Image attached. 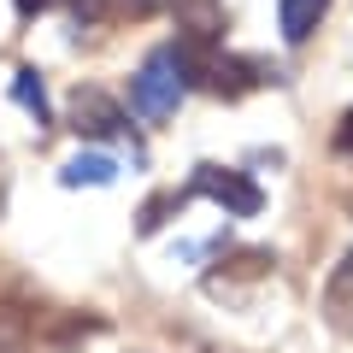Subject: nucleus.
<instances>
[{"mask_svg":"<svg viewBox=\"0 0 353 353\" xmlns=\"http://www.w3.org/2000/svg\"><path fill=\"white\" fill-rule=\"evenodd\" d=\"M41 6H48V0H18V18H36Z\"/></svg>","mask_w":353,"mask_h":353,"instance_id":"nucleus-14","label":"nucleus"},{"mask_svg":"<svg viewBox=\"0 0 353 353\" xmlns=\"http://www.w3.org/2000/svg\"><path fill=\"white\" fill-rule=\"evenodd\" d=\"M71 130L88 141H106V136H124V106L101 88H77L71 94Z\"/></svg>","mask_w":353,"mask_h":353,"instance_id":"nucleus-4","label":"nucleus"},{"mask_svg":"<svg viewBox=\"0 0 353 353\" xmlns=\"http://www.w3.org/2000/svg\"><path fill=\"white\" fill-rule=\"evenodd\" d=\"M336 153H353V112L341 118V130H336Z\"/></svg>","mask_w":353,"mask_h":353,"instance_id":"nucleus-11","label":"nucleus"},{"mask_svg":"<svg viewBox=\"0 0 353 353\" xmlns=\"http://www.w3.org/2000/svg\"><path fill=\"white\" fill-rule=\"evenodd\" d=\"M159 6H171V0H130V12H136V18H148V12H159Z\"/></svg>","mask_w":353,"mask_h":353,"instance_id":"nucleus-13","label":"nucleus"},{"mask_svg":"<svg viewBox=\"0 0 353 353\" xmlns=\"http://www.w3.org/2000/svg\"><path fill=\"white\" fill-rule=\"evenodd\" d=\"M0 353H30V324L18 312H0Z\"/></svg>","mask_w":353,"mask_h":353,"instance_id":"nucleus-9","label":"nucleus"},{"mask_svg":"<svg viewBox=\"0 0 353 353\" xmlns=\"http://www.w3.org/2000/svg\"><path fill=\"white\" fill-rule=\"evenodd\" d=\"M189 194H206V201H218L224 212H236V218H253L265 206V194L253 189L241 171H224V165H194V176H189V189H183V201Z\"/></svg>","mask_w":353,"mask_h":353,"instance_id":"nucleus-3","label":"nucleus"},{"mask_svg":"<svg viewBox=\"0 0 353 353\" xmlns=\"http://www.w3.org/2000/svg\"><path fill=\"white\" fill-rule=\"evenodd\" d=\"M12 101L24 106L36 124H53V112H48V88H41V71H30V65H24V71L12 77Z\"/></svg>","mask_w":353,"mask_h":353,"instance_id":"nucleus-7","label":"nucleus"},{"mask_svg":"<svg viewBox=\"0 0 353 353\" xmlns=\"http://www.w3.org/2000/svg\"><path fill=\"white\" fill-rule=\"evenodd\" d=\"M71 12H77V18H101L106 0H71Z\"/></svg>","mask_w":353,"mask_h":353,"instance_id":"nucleus-12","label":"nucleus"},{"mask_svg":"<svg viewBox=\"0 0 353 353\" xmlns=\"http://www.w3.org/2000/svg\"><path fill=\"white\" fill-rule=\"evenodd\" d=\"M59 176L71 183V189H83V183H94V189H101V183H112V176H118V165L106 159V153H77Z\"/></svg>","mask_w":353,"mask_h":353,"instance_id":"nucleus-8","label":"nucleus"},{"mask_svg":"<svg viewBox=\"0 0 353 353\" xmlns=\"http://www.w3.org/2000/svg\"><path fill=\"white\" fill-rule=\"evenodd\" d=\"M189 83H194V77H189V59H183L176 48H159V53L136 71V83H130V106H136L141 118L159 124V118L176 112V101H183V88H189Z\"/></svg>","mask_w":353,"mask_h":353,"instance_id":"nucleus-1","label":"nucleus"},{"mask_svg":"<svg viewBox=\"0 0 353 353\" xmlns=\"http://www.w3.org/2000/svg\"><path fill=\"white\" fill-rule=\"evenodd\" d=\"M324 12H330V0H283V6H277L283 41H289V48H301V41L318 30V18H324Z\"/></svg>","mask_w":353,"mask_h":353,"instance_id":"nucleus-5","label":"nucleus"},{"mask_svg":"<svg viewBox=\"0 0 353 353\" xmlns=\"http://www.w3.org/2000/svg\"><path fill=\"white\" fill-rule=\"evenodd\" d=\"M176 6V53L189 59V77L201 71V59L218 48L224 30V0H171Z\"/></svg>","mask_w":353,"mask_h":353,"instance_id":"nucleus-2","label":"nucleus"},{"mask_svg":"<svg viewBox=\"0 0 353 353\" xmlns=\"http://www.w3.org/2000/svg\"><path fill=\"white\" fill-rule=\"evenodd\" d=\"M83 336H101V318H71V324H53L48 330L53 347H71V341H83Z\"/></svg>","mask_w":353,"mask_h":353,"instance_id":"nucleus-10","label":"nucleus"},{"mask_svg":"<svg viewBox=\"0 0 353 353\" xmlns=\"http://www.w3.org/2000/svg\"><path fill=\"white\" fill-rule=\"evenodd\" d=\"M324 312H330V324H336V330H353V253H347V265H341L336 277H330Z\"/></svg>","mask_w":353,"mask_h":353,"instance_id":"nucleus-6","label":"nucleus"}]
</instances>
